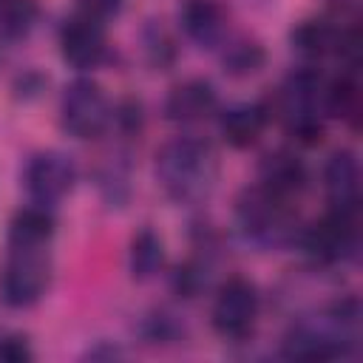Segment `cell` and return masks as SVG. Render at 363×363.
I'll return each instance as SVG.
<instances>
[{
	"label": "cell",
	"instance_id": "obj_3",
	"mask_svg": "<svg viewBox=\"0 0 363 363\" xmlns=\"http://www.w3.org/2000/svg\"><path fill=\"white\" fill-rule=\"evenodd\" d=\"M235 224L241 235L258 247H281L295 235L289 201L267 193L264 187H247L235 201Z\"/></svg>",
	"mask_w": 363,
	"mask_h": 363
},
{
	"label": "cell",
	"instance_id": "obj_20",
	"mask_svg": "<svg viewBox=\"0 0 363 363\" xmlns=\"http://www.w3.org/2000/svg\"><path fill=\"white\" fill-rule=\"evenodd\" d=\"M261 62H264V51L252 40H238V43L227 45V51H224V71H230L235 77L258 71Z\"/></svg>",
	"mask_w": 363,
	"mask_h": 363
},
{
	"label": "cell",
	"instance_id": "obj_5",
	"mask_svg": "<svg viewBox=\"0 0 363 363\" xmlns=\"http://www.w3.org/2000/svg\"><path fill=\"white\" fill-rule=\"evenodd\" d=\"M111 105L94 79H74L60 99V125L74 139H94L111 125Z\"/></svg>",
	"mask_w": 363,
	"mask_h": 363
},
{
	"label": "cell",
	"instance_id": "obj_2",
	"mask_svg": "<svg viewBox=\"0 0 363 363\" xmlns=\"http://www.w3.org/2000/svg\"><path fill=\"white\" fill-rule=\"evenodd\" d=\"M323 96H326V82L312 68H301L284 79L275 99V111L289 136H295L298 142L320 139L323 113H326Z\"/></svg>",
	"mask_w": 363,
	"mask_h": 363
},
{
	"label": "cell",
	"instance_id": "obj_19",
	"mask_svg": "<svg viewBox=\"0 0 363 363\" xmlns=\"http://www.w3.org/2000/svg\"><path fill=\"white\" fill-rule=\"evenodd\" d=\"M326 113L332 116H343V119H354L360 111V88L352 77H340L335 82H326Z\"/></svg>",
	"mask_w": 363,
	"mask_h": 363
},
{
	"label": "cell",
	"instance_id": "obj_6",
	"mask_svg": "<svg viewBox=\"0 0 363 363\" xmlns=\"http://www.w3.org/2000/svg\"><path fill=\"white\" fill-rule=\"evenodd\" d=\"M301 247L309 255V261L320 264V267H332V264L346 261L357 247L354 213L329 210L320 221L309 224L301 233Z\"/></svg>",
	"mask_w": 363,
	"mask_h": 363
},
{
	"label": "cell",
	"instance_id": "obj_4",
	"mask_svg": "<svg viewBox=\"0 0 363 363\" xmlns=\"http://www.w3.org/2000/svg\"><path fill=\"white\" fill-rule=\"evenodd\" d=\"M51 264L45 247H9L0 269V301L11 309L31 306L48 286Z\"/></svg>",
	"mask_w": 363,
	"mask_h": 363
},
{
	"label": "cell",
	"instance_id": "obj_7",
	"mask_svg": "<svg viewBox=\"0 0 363 363\" xmlns=\"http://www.w3.org/2000/svg\"><path fill=\"white\" fill-rule=\"evenodd\" d=\"M255 318H258V292H255V286L241 275L227 278L218 286L216 301H213V326H216V332L227 340H241L252 332Z\"/></svg>",
	"mask_w": 363,
	"mask_h": 363
},
{
	"label": "cell",
	"instance_id": "obj_15",
	"mask_svg": "<svg viewBox=\"0 0 363 363\" xmlns=\"http://www.w3.org/2000/svg\"><path fill=\"white\" fill-rule=\"evenodd\" d=\"M54 235V216L45 204H28L9 224V247H45Z\"/></svg>",
	"mask_w": 363,
	"mask_h": 363
},
{
	"label": "cell",
	"instance_id": "obj_11",
	"mask_svg": "<svg viewBox=\"0 0 363 363\" xmlns=\"http://www.w3.org/2000/svg\"><path fill=\"white\" fill-rule=\"evenodd\" d=\"M218 96L207 79H184L164 99V116L176 125H193L216 113Z\"/></svg>",
	"mask_w": 363,
	"mask_h": 363
},
{
	"label": "cell",
	"instance_id": "obj_14",
	"mask_svg": "<svg viewBox=\"0 0 363 363\" xmlns=\"http://www.w3.org/2000/svg\"><path fill=\"white\" fill-rule=\"evenodd\" d=\"M269 122V108L264 102H238L221 111L218 116V130L227 145L233 147H250L258 142Z\"/></svg>",
	"mask_w": 363,
	"mask_h": 363
},
{
	"label": "cell",
	"instance_id": "obj_18",
	"mask_svg": "<svg viewBox=\"0 0 363 363\" xmlns=\"http://www.w3.org/2000/svg\"><path fill=\"white\" fill-rule=\"evenodd\" d=\"M40 17L37 0H0V34L9 40L26 37Z\"/></svg>",
	"mask_w": 363,
	"mask_h": 363
},
{
	"label": "cell",
	"instance_id": "obj_17",
	"mask_svg": "<svg viewBox=\"0 0 363 363\" xmlns=\"http://www.w3.org/2000/svg\"><path fill=\"white\" fill-rule=\"evenodd\" d=\"M164 264V247L162 238L153 230H139L130 241V252H128V269L136 281H147L153 278Z\"/></svg>",
	"mask_w": 363,
	"mask_h": 363
},
{
	"label": "cell",
	"instance_id": "obj_9",
	"mask_svg": "<svg viewBox=\"0 0 363 363\" xmlns=\"http://www.w3.org/2000/svg\"><path fill=\"white\" fill-rule=\"evenodd\" d=\"M60 51H62V60L77 71L96 68L105 60V51H108L102 23L91 14H85V11L71 17L60 31Z\"/></svg>",
	"mask_w": 363,
	"mask_h": 363
},
{
	"label": "cell",
	"instance_id": "obj_16",
	"mask_svg": "<svg viewBox=\"0 0 363 363\" xmlns=\"http://www.w3.org/2000/svg\"><path fill=\"white\" fill-rule=\"evenodd\" d=\"M340 34L335 26H329L326 20H303L292 28L289 34V43L292 48L306 57V60H320V57H329V54H337L340 48Z\"/></svg>",
	"mask_w": 363,
	"mask_h": 363
},
{
	"label": "cell",
	"instance_id": "obj_10",
	"mask_svg": "<svg viewBox=\"0 0 363 363\" xmlns=\"http://www.w3.org/2000/svg\"><path fill=\"white\" fill-rule=\"evenodd\" d=\"M323 187L329 199V210L337 213H354L357 216V201H360V167L354 153L349 150H335L323 167Z\"/></svg>",
	"mask_w": 363,
	"mask_h": 363
},
{
	"label": "cell",
	"instance_id": "obj_8",
	"mask_svg": "<svg viewBox=\"0 0 363 363\" xmlns=\"http://www.w3.org/2000/svg\"><path fill=\"white\" fill-rule=\"evenodd\" d=\"M23 182H26L31 201L51 207L71 193V187L77 182V167H74L71 156H65L60 150H43L28 159Z\"/></svg>",
	"mask_w": 363,
	"mask_h": 363
},
{
	"label": "cell",
	"instance_id": "obj_12",
	"mask_svg": "<svg viewBox=\"0 0 363 363\" xmlns=\"http://www.w3.org/2000/svg\"><path fill=\"white\" fill-rule=\"evenodd\" d=\"M179 23L184 34L201 48H216L227 37V14L218 0H182Z\"/></svg>",
	"mask_w": 363,
	"mask_h": 363
},
{
	"label": "cell",
	"instance_id": "obj_21",
	"mask_svg": "<svg viewBox=\"0 0 363 363\" xmlns=\"http://www.w3.org/2000/svg\"><path fill=\"white\" fill-rule=\"evenodd\" d=\"M34 360V349L23 335L0 337V363H28Z\"/></svg>",
	"mask_w": 363,
	"mask_h": 363
},
{
	"label": "cell",
	"instance_id": "obj_22",
	"mask_svg": "<svg viewBox=\"0 0 363 363\" xmlns=\"http://www.w3.org/2000/svg\"><path fill=\"white\" fill-rule=\"evenodd\" d=\"M79 6H82V11H85V14H91V17H96V20H102V17L116 14V11H119V6H122V0H79Z\"/></svg>",
	"mask_w": 363,
	"mask_h": 363
},
{
	"label": "cell",
	"instance_id": "obj_13",
	"mask_svg": "<svg viewBox=\"0 0 363 363\" xmlns=\"http://www.w3.org/2000/svg\"><path fill=\"white\" fill-rule=\"evenodd\" d=\"M306 184V167L292 150H272L258 167V187L289 201Z\"/></svg>",
	"mask_w": 363,
	"mask_h": 363
},
{
	"label": "cell",
	"instance_id": "obj_1",
	"mask_svg": "<svg viewBox=\"0 0 363 363\" xmlns=\"http://www.w3.org/2000/svg\"><path fill=\"white\" fill-rule=\"evenodd\" d=\"M218 176L216 153L196 136H176L156 153V179L179 204L201 201Z\"/></svg>",
	"mask_w": 363,
	"mask_h": 363
}]
</instances>
